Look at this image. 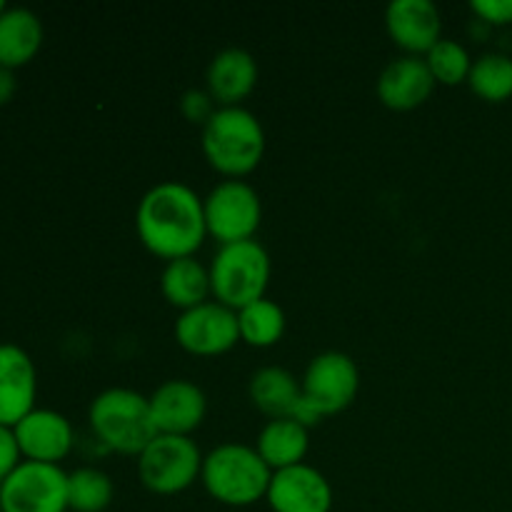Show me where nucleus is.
Returning a JSON list of instances; mask_svg holds the SVG:
<instances>
[{
  "instance_id": "f257e3e1",
  "label": "nucleus",
  "mask_w": 512,
  "mask_h": 512,
  "mask_svg": "<svg viewBox=\"0 0 512 512\" xmlns=\"http://www.w3.org/2000/svg\"><path fill=\"white\" fill-rule=\"evenodd\" d=\"M135 230L145 248L165 260L195 255L208 235L203 198L180 180H163L140 198Z\"/></svg>"
},
{
  "instance_id": "f03ea898",
  "label": "nucleus",
  "mask_w": 512,
  "mask_h": 512,
  "mask_svg": "<svg viewBox=\"0 0 512 512\" xmlns=\"http://www.w3.org/2000/svg\"><path fill=\"white\" fill-rule=\"evenodd\" d=\"M200 145L218 173L243 178L255 170L265 153V130L253 110L243 105H218L203 125Z\"/></svg>"
},
{
  "instance_id": "7ed1b4c3",
  "label": "nucleus",
  "mask_w": 512,
  "mask_h": 512,
  "mask_svg": "<svg viewBox=\"0 0 512 512\" xmlns=\"http://www.w3.org/2000/svg\"><path fill=\"white\" fill-rule=\"evenodd\" d=\"M273 470L260 458L255 445L245 443H220L203 458L205 490L218 503L230 508H248L268 495Z\"/></svg>"
},
{
  "instance_id": "20e7f679",
  "label": "nucleus",
  "mask_w": 512,
  "mask_h": 512,
  "mask_svg": "<svg viewBox=\"0 0 512 512\" xmlns=\"http://www.w3.org/2000/svg\"><path fill=\"white\" fill-rule=\"evenodd\" d=\"M88 420L100 443L123 455H140L158 435L150 400L133 388H108L95 395Z\"/></svg>"
},
{
  "instance_id": "39448f33",
  "label": "nucleus",
  "mask_w": 512,
  "mask_h": 512,
  "mask_svg": "<svg viewBox=\"0 0 512 512\" xmlns=\"http://www.w3.org/2000/svg\"><path fill=\"white\" fill-rule=\"evenodd\" d=\"M208 268L213 298L228 308L240 310L265 298L270 280V255L255 238L220 245Z\"/></svg>"
},
{
  "instance_id": "423d86ee",
  "label": "nucleus",
  "mask_w": 512,
  "mask_h": 512,
  "mask_svg": "<svg viewBox=\"0 0 512 512\" xmlns=\"http://www.w3.org/2000/svg\"><path fill=\"white\" fill-rule=\"evenodd\" d=\"M300 385H303L300 415L305 423L315 425L325 415L343 413L353 405L360 390L358 363L348 353L325 350L310 360Z\"/></svg>"
},
{
  "instance_id": "0eeeda50",
  "label": "nucleus",
  "mask_w": 512,
  "mask_h": 512,
  "mask_svg": "<svg viewBox=\"0 0 512 512\" xmlns=\"http://www.w3.org/2000/svg\"><path fill=\"white\" fill-rule=\"evenodd\" d=\"M203 458L190 435L158 433L138 455V478L150 493L178 495L200 478Z\"/></svg>"
},
{
  "instance_id": "6e6552de",
  "label": "nucleus",
  "mask_w": 512,
  "mask_h": 512,
  "mask_svg": "<svg viewBox=\"0 0 512 512\" xmlns=\"http://www.w3.org/2000/svg\"><path fill=\"white\" fill-rule=\"evenodd\" d=\"M208 235L225 243L255 238L263 220V203L258 190L240 178L220 180L203 198Z\"/></svg>"
},
{
  "instance_id": "1a4fd4ad",
  "label": "nucleus",
  "mask_w": 512,
  "mask_h": 512,
  "mask_svg": "<svg viewBox=\"0 0 512 512\" xmlns=\"http://www.w3.org/2000/svg\"><path fill=\"white\" fill-rule=\"evenodd\" d=\"M68 510V473L60 465L23 460L0 483V512Z\"/></svg>"
},
{
  "instance_id": "9d476101",
  "label": "nucleus",
  "mask_w": 512,
  "mask_h": 512,
  "mask_svg": "<svg viewBox=\"0 0 512 512\" xmlns=\"http://www.w3.org/2000/svg\"><path fill=\"white\" fill-rule=\"evenodd\" d=\"M175 340L183 350L203 358L228 353L240 340L238 310L215 298L183 310L175 320Z\"/></svg>"
},
{
  "instance_id": "9b49d317",
  "label": "nucleus",
  "mask_w": 512,
  "mask_h": 512,
  "mask_svg": "<svg viewBox=\"0 0 512 512\" xmlns=\"http://www.w3.org/2000/svg\"><path fill=\"white\" fill-rule=\"evenodd\" d=\"M265 503L273 512H330L333 510V485L308 463L275 470L270 478Z\"/></svg>"
},
{
  "instance_id": "f8f14e48",
  "label": "nucleus",
  "mask_w": 512,
  "mask_h": 512,
  "mask_svg": "<svg viewBox=\"0 0 512 512\" xmlns=\"http://www.w3.org/2000/svg\"><path fill=\"white\" fill-rule=\"evenodd\" d=\"M148 400L155 428L163 435H190L203 425L208 413V398L203 388L188 378L165 380Z\"/></svg>"
},
{
  "instance_id": "ddd939ff",
  "label": "nucleus",
  "mask_w": 512,
  "mask_h": 512,
  "mask_svg": "<svg viewBox=\"0 0 512 512\" xmlns=\"http://www.w3.org/2000/svg\"><path fill=\"white\" fill-rule=\"evenodd\" d=\"M25 460L58 465L73 450V425L58 410L35 408L13 428Z\"/></svg>"
},
{
  "instance_id": "4468645a",
  "label": "nucleus",
  "mask_w": 512,
  "mask_h": 512,
  "mask_svg": "<svg viewBox=\"0 0 512 512\" xmlns=\"http://www.w3.org/2000/svg\"><path fill=\"white\" fill-rule=\"evenodd\" d=\"M38 370L33 358L13 343L0 345V425L15 428L35 410Z\"/></svg>"
},
{
  "instance_id": "2eb2a0df",
  "label": "nucleus",
  "mask_w": 512,
  "mask_h": 512,
  "mask_svg": "<svg viewBox=\"0 0 512 512\" xmlns=\"http://www.w3.org/2000/svg\"><path fill=\"white\" fill-rule=\"evenodd\" d=\"M385 25L405 55H425L443 40V18L433 0H393L385 8Z\"/></svg>"
},
{
  "instance_id": "dca6fc26",
  "label": "nucleus",
  "mask_w": 512,
  "mask_h": 512,
  "mask_svg": "<svg viewBox=\"0 0 512 512\" xmlns=\"http://www.w3.org/2000/svg\"><path fill=\"white\" fill-rule=\"evenodd\" d=\"M375 90L388 108L413 110L433 95L435 78L425 55H400L380 70Z\"/></svg>"
},
{
  "instance_id": "f3484780",
  "label": "nucleus",
  "mask_w": 512,
  "mask_h": 512,
  "mask_svg": "<svg viewBox=\"0 0 512 512\" xmlns=\"http://www.w3.org/2000/svg\"><path fill=\"white\" fill-rule=\"evenodd\" d=\"M208 93L218 105H240L258 85V60L238 45L218 50L208 65Z\"/></svg>"
},
{
  "instance_id": "a211bd4d",
  "label": "nucleus",
  "mask_w": 512,
  "mask_h": 512,
  "mask_svg": "<svg viewBox=\"0 0 512 512\" xmlns=\"http://www.w3.org/2000/svg\"><path fill=\"white\" fill-rule=\"evenodd\" d=\"M310 448V428L295 418H273L260 428L255 450L270 465V470H283L300 465Z\"/></svg>"
},
{
  "instance_id": "6ab92c4d",
  "label": "nucleus",
  "mask_w": 512,
  "mask_h": 512,
  "mask_svg": "<svg viewBox=\"0 0 512 512\" xmlns=\"http://www.w3.org/2000/svg\"><path fill=\"white\" fill-rule=\"evenodd\" d=\"M250 400L260 413L273 418H293L300 398H303V385L290 373L288 368L280 365H265L255 370L248 385Z\"/></svg>"
},
{
  "instance_id": "aec40b11",
  "label": "nucleus",
  "mask_w": 512,
  "mask_h": 512,
  "mask_svg": "<svg viewBox=\"0 0 512 512\" xmlns=\"http://www.w3.org/2000/svg\"><path fill=\"white\" fill-rule=\"evenodd\" d=\"M43 45V23L30 8H5L0 15V68L30 63Z\"/></svg>"
},
{
  "instance_id": "412c9836",
  "label": "nucleus",
  "mask_w": 512,
  "mask_h": 512,
  "mask_svg": "<svg viewBox=\"0 0 512 512\" xmlns=\"http://www.w3.org/2000/svg\"><path fill=\"white\" fill-rule=\"evenodd\" d=\"M160 290H163L165 300L170 305L180 308V313L195 308V305L205 303L213 295L210 268L200 263L195 255L168 260L163 273H160Z\"/></svg>"
},
{
  "instance_id": "4be33fe9",
  "label": "nucleus",
  "mask_w": 512,
  "mask_h": 512,
  "mask_svg": "<svg viewBox=\"0 0 512 512\" xmlns=\"http://www.w3.org/2000/svg\"><path fill=\"white\" fill-rule=\"evenodd\" d=\"M240 340L253 348H270L285 333V313L275 300L260 298L238 310Z\"/></svg>"
},
{
  "instance_id": "5701e85b",
  "label": "nucleus",
  "mask_w": 512,
  "mask_h": 512,
  "mask_svg": "<svg viewBox=\"0 0 512 512\" xmlns=\"http://www.w3.org/2000/svg\"><path fill=\"white\" fill-rule=\"evenodd\" d=\"M468 85L475 95L488 103H503L512 98V58L498 50L473 58Z\"/></svg>"
},
{
  "instance_id": "b1692460",
  "label": "nucleus",
  "mask_w": 512,
  "mask_h": 512,
  "mask_svg": "<svg viewBox=\"0 0 512 512\" xmlns=\"http://www.w3.org/2000/svg\"><path fill=\"white\" fill-rule=\"evenodd\" d=\"M115 485L100 468H85L68 473V508L73 512H103L110 508Z\"/></svg>"
},
{
  "instance_id": "393cba45",
  "label": "nucleus",
  "mask_w": 512,
  "mask_h": 512,
  "mask_svg": "<svg viewBox=\"0 0 512 512\" xmlns=\"http://www.w3.org/2000/svg\"><path fill=\"white\" fill-rule=\"evenodd\" d=\"M425 63H428L430 73H433L435 83L443 85H458L468 83L470 68H473V58H470L468 48L458 40L443 38L425 53Z\"/></svg>"
},
{
  "instance_id": "a878e982",
  "label": "nucleus",
  "mask_w": 512,
  "mask_h": 512,
  "mask_svg": "<svg viewBox=\"0 0 512 512\" xmlns=\"http://www.w3.org/2000/svg\"><path fill=\"white\" fill-rule=\"evenodd\" d=\"M215 110H218V105H215V98L208 90L190 88L185 90L183 98H180V113H183L190 123L205 125Z\"/></svg>"
},
{
  "instance_id": "bb28decb",
  "label": "nucleus",
  "mask_w": 512,
  "mask_h": 512,
  "mask_svg": "<svg viewBox=\"0 0 512 512\" xmlns=\"http://www.w3.org/2000/svg\"><path fill=\"white\" fill-rule=\"evenodd\" d=\"M473 13L488 25H512V0H473Z\"/></svg>"
},
{
  "instance_id": "cd10ccee",
  "label": "nucleus",
  "mask_w": 512,
  "mask_h": 512,
  "mask_svg": "<svg viewBox=\"0 0 512 512\" xmlns=\"http://www.w3.org/2000/svg\"><path fill=\"white\" fill-rule=\"evenodd\" d=\"M20 463H23V453H20L13 428L0 425V483H3Z\"/></svg>"
},
{
  "instance_id": "c85d7f7f",
  "label": "nucleus",
  "mask_w": 512,
  "mask_h": 512,
  "mask_svg": "<svg viewBox=\"0 0 512 512\" xmlns=\"http://www.w3.org/2000/svg\"><path fill=\"white\" fill-rule=\"evenodd\" d=\"M15 95V75L13 70L0 68V105L8 103L10 98Z\"/></svg>"
},
{
  "instance_id": "c756f323",
  "label": "nucleus",
  "mask_w": 512,
  "mask_h": 512,
  "mask_svg": "<svg viewBox=\"0 0 512 512\" xmlns=\"http://www.w3.org/2000/svg\"><path fill=\"white\" fill-rule=\"evenodd\" d=\"M5 8H8V5H5L3 0H0V15H3V10H5Z\"/></svg>"
}]
</instances>
